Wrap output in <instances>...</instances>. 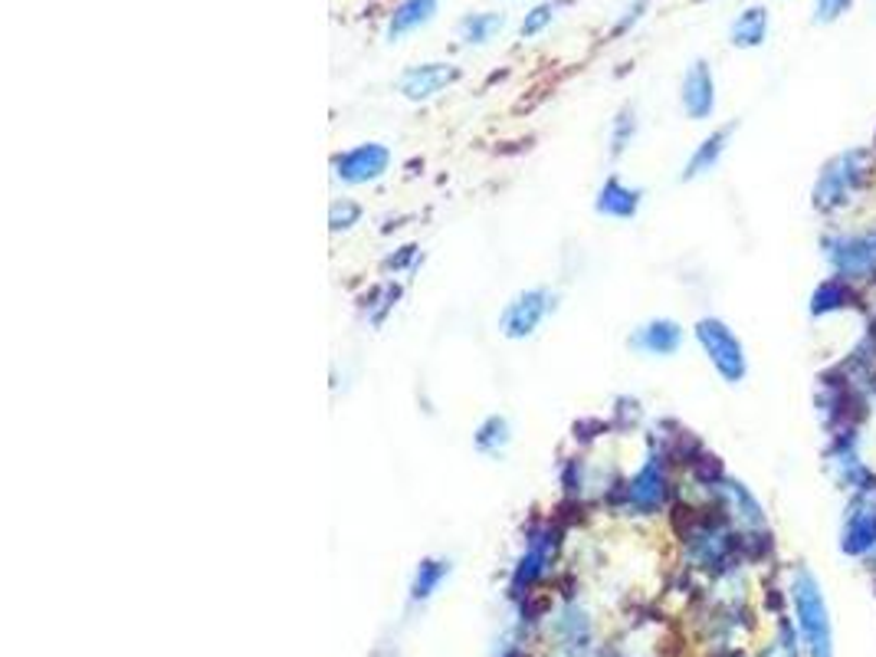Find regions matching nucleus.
<instances>
[{"instance_id":"obj_3","label":"nucleus","mask_w":876,"mask_h":657,"mask_svg":"<svg viewBox=\"0 0 876 657\" xmlns=\"http://www.w3.org/2000/svg\"><path fill=\"white\" fill-rule=\"evenodd\" d=\"M791 598H794L798 624H801V634L808 641L811 657H834V631H830L827 602L821 595L817 579L808 569H798L794 572V579H791Z\"/></svg>"},{"instance_id":"obj_19","label":"nucleus","mask_w":876,"mask_h":657,"mask_svg":"<svg viewBox=\"0 0 876 657\" xmlns=\"http://www.w3.org/2000/svg\"><path fill=\"white\" fill-rule=\"evenodd\" d=\"M719 493H723V504L726 510L742 523V526H752V530H762L765 526V510L762 504L752 497V489L739 480H723L719 483Z\"/></svg>"},{"instance_id":"obj_17","label":"nucleus","mask_w":876,"mask_h":657,"mask_svg":"<svg viewBox=\"0 0 876 657\" xmlns=\"http://www.w3.org/2000/svg\"><path fill=\"white\" fill-rule=\"evenodd\" d=\"M827 467H830L834 480H837L843 489H850V493H860V489H866V486H869V470L863 467V460H860V454H856L853 441H847V437H843V441H840V444L830 450Z\"/></svg>"},{"instance_id":"obj_4","label":"nucleus","mask_w":876,"mask_h":657,"mask_svg":"<svg viewBox=\"0 0 876 657\" xmlns=\"http://www.w3.org/2000/svg\"><path fill=\"white\" fill-rule=\"evenodd\" d=\"M559 306V293L549 289V286H529V289H518L499 312L496 319V328L499 336L509 339V343H525L533 339L542 322L555 312Z\"/></svg>"},{"instance_id":"obj_20","label":"nucleus","mask_w":876,"mask_h":657,"mask_svg":"<svg viewBox=\"0 0 876 657\" xmlns=\"http://www.w3.org/2000/svg\"><path fill=\"white\" fill-rule=\"evenodd\" d=\"M512 447V421L505 414H486L473 431V450L479 457H502Z\"/></svg>"},{"instance_id":"obj_28","label":"nucleus","mask_w":876,"mask_h":657,"mask_svg":"<svg viewBox=\"0 0 876 657\" xmlns=\"http://www.w3.org/2000/svg\"><path fill=\"white\" fill-rule=\"evenodd\" d=\"M411 257H417V247H401V253H398V257H388L385 266H388V270H404Z\"/></svg>"},{"instance_id":"obj_2","label":"nucleus","mask_w":876,"mask_h":657,"mask_svg":"<svg viewBox=\"0 0 876 657\" xmlns=\"http://www.w3.org/2000/svg\"><path fill=\"white\" fill-rule=\"evenodd\" d=\"M692 336H696L699 349H703V356L710 359V365L716 369V375L726 385L746 382V375H749V356H746L742 339L729 328V322H723L716 315H703V319L696 322Z\"/></svg>"},{"instance_id":"obj_10","label":"nucleus","mask_w":876,"mask_h":657,"mask_svg":"<svg viewBox=\"0 0 876 657\" xmlns=\"http://www.w3.org/2000/svg\"><path fill=\"white\" fill-rule=\"evenodd\" d=\"M679 106L686 112V119L692 122H706L713 119L716 112V76H713V66L710 60H692L683 73V83H679Z\"/></svg>"},{"instance_id":"obj_7","label":"nucleus","mask_w":876,"mask_h":657,"mask_svg":"<svg viewBox=\"0 0 876 657\" xmlns=\"http://www.w3.org/2000/svg\"><path fill=\"white\" fill-rule=\"evenodd\" d=\"M624 507L637 517H653L666 507L669 500V470L663 454H650L634 476H627V483L621 486Z\"/></svg>"},{"instance_id":"obj_1","label":"nucleus","mask_w":876,"mask_h":657,"mask_svg":"<svg viewBox=\"0 0 876 657\" xmlns=\"http://www.w3.org/2000/svg\"><path fill=\"white\" fill-rule=\"evenodd\" d=\"M869 169H873V151H866V148H847V151L834 154L817 175L814 208L824 214H834L843 204H850L853 195L866 185Z\"/></svg>"},{"instance_id":"obj_6","label":"nucleus","mask_w":876,"mask_h":657,"mask_svg":"<svg viewBox=\"0 0 876 657\" xmlns=\"http://www.w3.org/2000/svg\"><path fill=\"white\" fill-rule=\"evenodd\" d=\"M824 257L837 280H869L876 273V231H853V234H830L824 237Z\"/></svg>"},{"instance_id":"obj_25","label":"nucleus","mask_w":876,"mask_h":657,"mask_svg":"<svg viewBox=\"0 0 876 657\" xmlns=\"http://www.w3.org/2000/svg\"><path fill=\"white\" fill-rule=\"evenodd\" d=\"M850 299V289L843 280H827L817 293H814V302H811V312L814 315H824V312H834L840 309L843 302Z\"/></svg>"},{"instance_id":"obj_16","label":"nucleus","mask_w":876,"mask_h":657,"mask_svg":"<svg viewBox=\"0 0 876 657\" xmlns=\"http://www.w3.org/2000/svg\"><path fill=\"white\" fill-rule=\"evenodd\" d=\"M505 30V14L502 11H470L456 21L453 34L463 47H489L499 34Z\"/></svg>"},{"instance_id":"obj_24","label":"nucleus","mask_w":876,"mask_h":657,"mask_svg":"<svg viewBox=\"0 0 876 657\" xmlns=\"http://www.w3.org/2000/svg\"><path fill=\"white\" fill-rule=\"evenodd\" d=\"M450 572V562L447 559H424L417 566V575H414V598H427L434 595V588L440 585V579Z\"/></svg>"},{"instance_id":"obj_21","label":"nucleus","mask_w":876,"mask_h":657,"mask_svg":"<svg viewBox=\"0 0 876 657\" xmlns=\"http://www.w3.org/2000/svg\"><path fill=\"white\" fill-rule=\"evenodd\" d=\"M568 4H572V0H542V4H536L529 14L522 17V24H518V37H522V40H533V37L546 34V30L555 24L559 11L568 8Z\"/></svg>"},{"instance_id":"obj_11","label":"nucleus","mask_w":876,"mask_h":657,"mask_svg":"<svg viewBox=\"0 0 876 657\" xmlns=\"http://www.w3.org/2000/svg\"><path fill=\"white\" fill-rule=\"evenodd\" d=\"M683 325L669 315H656L640 322L634 333L627 336V349L647 359H669L683 349Z\"/></svg>"},{"instance_id":"obj_13","label":"nucleus","mask_w":876,"mask_h":657,"mask_svg":"<svg viewBox=\"0 0 876 657\" xmlns=\"http://www.w3.org/2000/svg\"><path fill=\"white\" fill-rule=\"evenodd\" d=\"M440 14V0H401V4L391 11L388 17V27H385V37L388 44H401L404 37L430 27Z\"/></svg>"},{"instance_id":"obj_23","label":"nucleus","mask_w":876,"mask_h":657,"mask_svg":"<svg viewBox=\"0 0 876 657\" xmlns=\"http://www.w3.org/2000/svg\"><path fill=\"white\" fill-rule=\"evenodd\" d=\"M365 218V208L352 198H335L331 208H328V231L331 234H348L355 231Z\"/></svg>"},{"instance_id":"obj_8","label":"nucleus","mask_w":876,"mask_h":657,"mask_svg":"<svg viewBox=\"0 0 876 657\" xmlns=\"http://www.w3.org/2000/svg\"><path fill=\"white\" fill-rule=\"evenodd\" d=\"M463 79V70L450 60H427V63H414L408 70H401L398 76V92L408 102H430L437 96H443L447 89H453Z\"/></svg>"},{"instance_id":"obj_14","label":"nucleus","mask_w":876,"mask_h":657,"mask_svg":"<svg viewBox=\"0 0 876 657\" xmlns=\"http://www.w3.org/2000/svg\"><path fill=\"white\" fill-rule=\"evenodd\" d=\"M733 132H736V122H729V125L710 132L703 141L696 145V151L689 154V161H686V169H683L679 178H683V182H696V178H706L710 172H716V164L723 161V154H726V148H729Z\"/></svg>"},{"instance_id":"obj_9","label":"nucleus","mask_w":876,"mask_h":657,"mask_svg":"<svg viewBox=\"0 0 876 657\" xmlns=\"http://www.w3.org/2000/svg\"><path fill=\"white\" fill-rule=\"evenodd\" d=\"M840 549L847 556H869L876 553V486L853 493V500L843 517Z\"/></svg>"},{"instance_id":"obj_18","label":"nucleus","mask_w":876,"mask_h":657,"mask_svg":"<svg viewBox=\"0 0 876 657\" xmlns=\"http://www.w3.org/2000/svg\"><path fill=\"white\" fill-rule=\"evenodd\" d=\"M768 30H772V17H768V8L762 4H752L746 8L733 24H729V44L736 50H755L768 40Z\"/></svg>"},{"instance_id":"obj_22","label":"nucleus","mask_w":876,"mask_h":657,"mask_svg":"<svg viewBox=\"0 0 876 657\" xmlns=\"http://www.w3.org/2000/svg\"><path fill=\"white\" fill-rule=\"evenodd\" d=\"M634 138H637V109L634 106H621L617 115L611 119V135H608L611 158H621L630 148Z\"/></svg>"},{"instance_id":"obj_27","label":"nucleus","mask_w":876,"mask_h":657,"mask_svg":"<svg viewBox=\"0 0 876 657\" xmlns=\"http://www.w3.org/2000/svg\"><path fill=\"white\" fill-rule=\"evenodd\" d=\"M647 8H650V0H634V4H630V8L624 11V17L617 21V27H614V37L627 34V30H630V27H634V24H637V21H640V17L647 14Z\"/></svg>"},{"instance_id":"obj_15","label":"nucleus","mask_w":876,"mask_h":657,"mask_svg":"<svg viewBox=\"0 0 876 657\" xmlns=\"http://www.w3.org/2000/svg\"><path fill=\"white\" fill-rule=\"evenodd\" d=\"M559 549V530L552 523H542L529 533V543H525V556L518 559V569H515V579L518 582H533L555 556Z\"/></svg>"},{"instance_id":"obj_12","label":"nucleus","mask_w":876,"mask_h":657,"mask_svg":"<svg viewBox=\"0 0 876 657\" xmlns=\"http://www.w3.org/2000/svg\"><path fill=\"white\" fill-rule=\"evenodd\" d=\"M643 204V191L630 188L621 175H608L595 195V214L608 221H634Z\"/></svg>"},{"instance_id":"obj_26","label":"nucleus","mask_w":876,"mask_h":657,"mask_svg":"<svg viewBox=\"0 0 876 657\" xmlns=\"http://www.w3.org/2000/svg\"><path fill=\"white\" fill-rule=\"evenodd\" d=\"M850 8L853 0H814V24H837Z\"/></svg>"},{"instance_id":"obj_5","label":"nucleus","mask_w":876,"mask_h":657,"mask_svg":"<svg viewBox=\"0 0 876 657\" xmlns=\"http://www.w3.org/2000/svg\"><path fill=\"white\" fill-rule=\"evenodd\" d=\"M391 161L395 154L385 141H359L331 154V178L345 188H365L388 175Z\"/></svg>"}]
</instances>
